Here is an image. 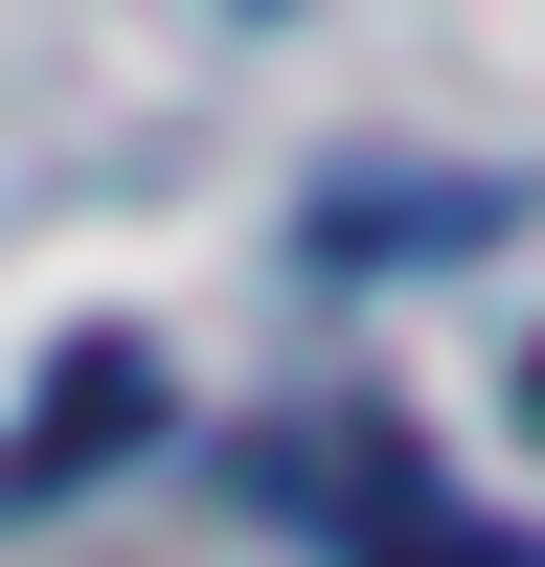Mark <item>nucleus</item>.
Instances as JSON below:
<instances>
[{
  "label": "nucleus",
  "mask_w": 545,
  "mask_h": 567,
  "mask_svg": "<svg viewBox=\"0 0 545 567\" xmlns=\"http://www.w3.org/2000/svg\"><path fill=\"white\" fill-rule=\"evenodd\" d=\"M250 499H272L296 545H341V567H545L523 523H477V499H454L409 432H363V409H318V432H250Z\"/></svg>",
  "instance_id": "f257e3e1"
},
{
  "label": "nucleus",
  "mask_w": 545,
  "mask_h": 567,
  "mask_svg": "<svg viewBox=\"0 0 545 567\" xmlns=\"http://www.w3.org/2000/svg\"><path fill=\"white\" fill-rule=\"evenodd\" d=\"M136 432H160V341H91L69 386L23 409V454H0V523H23V499H69V477H114Z\"/></svg>",
  "instance_id": "f03ea898"
},
{
  "label": "nucleus",
  "mask_w": 545,
  "mask_h": 567,
  "mask_svg": "<svg viewBox=\"0 0 545 567\" xmlns=\"http://www.w3.org/2000/svg\"><path fill=\"white\" fill-rule=\"evenodd\" d=\"M523 432H545V363H523Z\"/></svg>",
  "instance_id": "7ed1b4c3"
}]
</instances>
